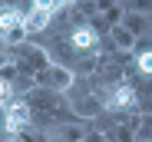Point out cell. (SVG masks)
<instances>
[{
  "label": "cell",
  "mask_w": 152,
  "mask_h": 142,
  "mask_svg": "<svg viewBox=\"0 0 152 142\" xmlns=\"http://www.w3.org/2000/svg\"><path fill=\"white\" fill-rule=\"evenodd\" d=\"M66 96H69V109H73V116H76V119L93 122L96 116H103V112H106L103 96L96 92V86H93L89 79H76V83H73V89L66 92Z\"/></svg>",
  "instance_id": "obj_2"
},
{
  "label": "cell",
  "mask_w": 152,
  "mask_h": 142,
  "mask_svg": "<svg viewBox=\"0 0 152 142\" xmlns=\"http://www.w3.org/2000/svg\"><path fill=\"white\" fill-rule=\"evenodd\" d=\"M93 126L86 122V119H66V122H60V126H53V129H46L43 132V139L46 142H83L86 139V132H89Z\"/></svg>",
  "instance_id": "obj_4"
},
{
  "label": "cell",
  "mask_w": 152,
  "mask_h": 142,
  "mask_svg": "<svg viewBox=\"0 0 152 142\" xmlns=\"http://www.w3.org/2000/svg\"><path fill=\"white\" fill-rule=\"evenodd\" d=\"M4 7H20V0H0V10Z\"/></svg>",
  "instance_id": "obj_8"
},
{
  "label": "cell",
  "mask_w": 152,
  "mask_h": 142,
  "mask_svg": "<svg viewBox=\"0 0 152 142\" xmlns=\"http://www.w3.org/2000/svg\"><path fill=\"white\" fill-rule=\"evenodd\" d=\"M33 83L43 89H56V92H69L76 83V69L63 66V63H46L40 73H33Z\"/></svg>",
  "instance_id": "obj_3"
},
{
  "label": "cell",
  "mask_w": 152,
  "mask_h": 142,
  "mask_svg": "<svg viewBox=\"0 0 152 142\" xmlns=\"http://www.w3.org/2000/svg\"><path fill=\"white\" fill-rule=\"evenodd\" d=\"M122 27H129L136 36H142V33H145V17H142V13H132V10H126V17H122Z\"/></svg>",
  "instance_id": "obj_5"
},
{
  "label": "cell",
  "mask_w": 152,
  "mask_h": 142,
  "mask_svg": "<svg viewBox=\"0 0 152 142\" xmlns=\"http://www.w3.org/2000/svg\"><path fill=\"white\" fill-rule=\"evenodd\" d=\"M126 10H132V13H142V17H149V13H152V0H126Z\"/></svg>",
  "instance_id": "obj_7"
},
{
  "label": "cell",
  "mask_w": 152,
  "mask_h": 142,
  "mask_svg": "<svg viewBox=\"0 0 152 142\" xmlns=\"http://www.w3.org/2000/svg\"><path fill=\"white\" fill-rule=\"evenodd\" d=\"M23 99L30 103V112H33V129L46 132L66 119H73V109H69V99L66 92H56V89H43V86H33L30 92H23Z\"/></svg>",
  "instance_id": "obj_1"
},
{
  "label": "cell",
  "mask_w": 152,
  "mask_h": 142,
  "mask_svg": "<svg viewBox=\"0 0 152 142\" xmlns=\"http://www.w3.org/2000/svg\"><path fill=\"white\" fill-rule=\"evenodd\" d=\"M136 73H142L145 79H152V50L136 56Z\"/></svg>",
  "instance_id": "obj_6"
}]
</instances>
